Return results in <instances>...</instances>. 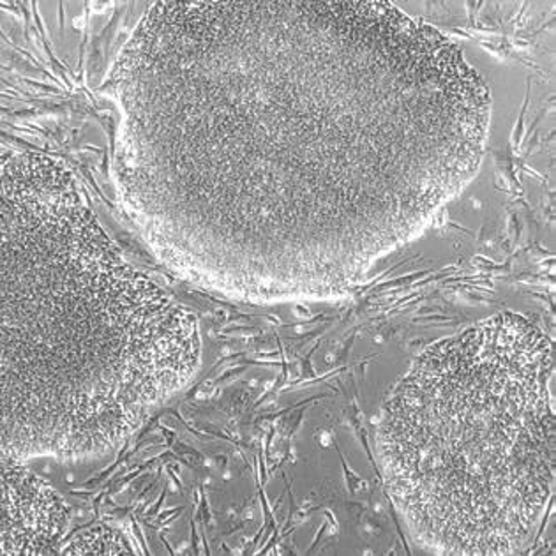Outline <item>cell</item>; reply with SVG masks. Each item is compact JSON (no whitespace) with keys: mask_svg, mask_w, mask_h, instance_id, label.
Returning <instances> with one entry per match:
<instances>
[{"mask_svg":"<svg viewBox=\"0 0 556 556\" xmlns=\"http://www.w3.org/2000/svg\"><path fill=\"white\" fill-rule=\"evenodd\" d=\"M62 555H124L131 553L123 533L109 527H94L64 542Z\"/></svg>","mask_w":556,"mask_h":556,"instance_id":"5b68a950","label":"cell"},{"mask_svg":"<svg viewBox=\"0 0 556 556\" xmlns=\"http://www.w3.org/2000/svg\"><path fill=\"white\" fill-rule=\"evenodd\" d=\"M143 241L245 301L334 298L479 172L491 96L391 2H157L110 76Z\"/></svg>","mask_w":556,"mask_h":556,"instance_id":"6da1fadb","label":"cell"},{"mask_svg":"<svg viewBox=\"0 0 556 556\" xmlns=\"http://www.w3.org/2000/svg\"><path fill=\"white\" fill-rule=\"evenodd\" d=\"M70 505L24 463L2 462V555H58L70 530Z\"/></svg>","mask_w":556,"mask_h":556,"instance_id":"277c9868","label":"cell"},{"mask_svg":"<svg viewBox=\"0 0 556 556\" xmlns=\"http://www.w3.org/2000/svg\"><path fill=\"white\" fill-rule=\"evenodd\" d=\"M202 363L193 313L124 258L66 166L2 163V462L87 459Z\"/></svg>","mask_w":556,"mask_h":556,"instance_id":"7a4b0ae2","label":"cell"},{"mask_svg":"<svg viewBox=\"0 0 556 556\" xmlns=\"http://www.w3.org/2000/svg\"><path fill=\"white\" fill-rule=\"evenodd\" d=\"M555 350L516 313L417 358L383 406L378 454L392 504L437 555H516L555 491Z\"/></svg>","mask_w":556,"mask_h":556,"instance_id":"3957f363","label":"cell"}]
</instances>
